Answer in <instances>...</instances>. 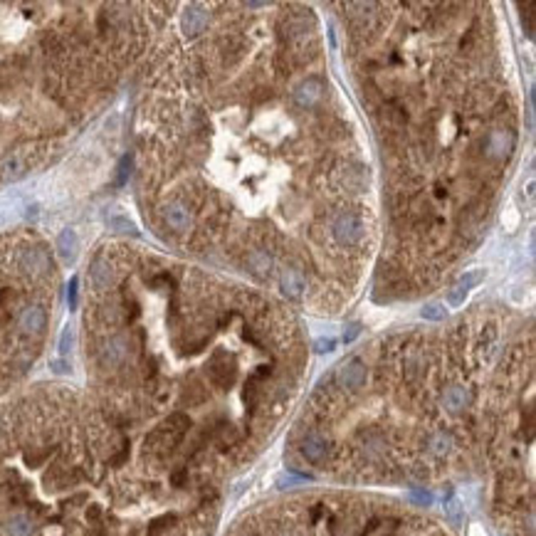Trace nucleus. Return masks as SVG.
Instances as JSON below:
<instances>
[{
	"label": "nucleus",
	"mask_w": 536,
	"mask_h": 536,
	"mask_svg": "<svg viewBox=\"0 0 536 536\" xmlns=\"http://www.w3.org/2000/svg\"><path fill=\"white\" fill-rule=\"evenodd\" d=\"M321 97H324V82L319 77H307L297 87V92H294V102L302 109L316 107L321 102Z\"/></svg>",
	"instance_id": "obj_9"
},
{
	"label": "nucleus",
	"mask_w": 536,
	"mask_h": 536,
	"mask_svg": "<svg viewBox=\"0 0 536 536\" xmlns=\"http://www.w3.org/2000/svg\"><path fill=\"white\" fill-rule=\"evenodd\" d=\"M358 331H361V326H358V324H351V326H349L346 334H344V342H353V339L358 336Z\"/></svg>",
	"instance_id": "obj_22"
},
{
	"label": "nucleus",
	"mask_w": 536,
	"mask_h": 536,
	"mask_svg": "<svg viewBox=\"0 0 536 536\" xmlns=\"http://www.w3.org/2000/svg\"><path fill=\"white\" fill-rule=\"evenodd\" d=\"M70 346H72V329L67 326L62 331V339H60V353H70Z\"/></svg>",
	"instance_id": "obj_20"
},
{
	"label": "nucleus",
	"mask_w": 536,
	"mask_h": 536,
	"mask_svg": "<svg viewBox=\"0 0 536 536\" xmlns=\"http://www.w3.org/2000/svg\"><path fill=\"white\" fill-rule=\"evenodd\" d=\"M109 228H112V230H119V233H131V235H136V225L129 220V217H112V220H109Z\"/></svg>",
	"instance_id": "obj_17"
},
{
	"label": "nucleus",
	"mask_w": 536,
	"mask_h": 536,
	"mask_svg": "<svg viewBox=\"0 0 536 536\" xmlns=\"http://www.w3.org/2000/svg\"><path fill=\"white\" fill-rule=\"evenodd\" d=\"M161 217L166 222V228H171L174 233H185L193 225V215L183 203H166L161 208Z\"/></svg>",
	"instance_id": "obj_8"
},
{
	"label": "nucleus",
	"mask_w": 536,
	"mask_h": 536,
	"mask_svg": "<svg viewBox=\"0 0 536 536\" xmlns=\"http://www.w3.org/2000/svg\"><path fill=\"white\" fill-rule=\"evenodd\" d=\"M30 171V161L22 153H8L3 161H0V178L13 183V181H20L22 176Z\"/></svg>",
	"instance_id": "obj_10"
},
{
	"label": "nucleus",
	"mask_w": 536,
	"mask_h": 536,
	"mask_svg": "<svg viewBox=\"0 0 536 536\" xmlns=\"http://www.w3.org/2000/svg\"><path fill=\"white\" fill-rule=\"evenodd\" d=\"M77 287H79V280L75 277V280L70 282V289H67V299H70V307L72 309L77 307Z\"/></svg>",
	"instance_id": "obj_21"
},
{
	"label": "nucleus",
	"mask_w": 536,
	"mask_h": 536,
	"mask_svg": "<svg viewBox=\"0 0 536 536\" xmlns=\"http://www.w3.org/2000/svg\"><path fill=\"white\" fill-rule=\"evenodd\" d=\"M129 168H131V158L124 156V161H121V166H119V176H116V185L126 183V178H129Z\"/></svg>",
	"instance_id": "obj_19"
},
{
	"label": "nucleus",
	"mask_w": 536,
	"mask_h": 536,
	"mask_svg": "<svg viewBox=\"0 0 536 536\" xmlns=\"http://www.w3.org/2000/svg\"><path fill=\"white\" fill-rule=\"evenodd\" d=\"M472 374L462 344L445 356L401 346L366 361L356 390L319 385L294 435V455L312 472L356 482L425 484L470 470L484 415Z\"/></svg>",
	"instance_id": "obj_2"
},
{
	"label": "nucleus",
	"mask_w": 536,
	"mask_h": 536,
	"mask_svg": "<svg viewBox=\"0 0 536 536\" xmlns=\"http://www.w3.org/2000/svg\"><path fill=\"white\" fill-rule=\"evenodd\" d=\"M420 314H422V319L443 321V319H445V309L440 307V304H435V302H433V304H425V307H422Z\"/></svg>",
	"instance_id": "obj_16"
},
{
	"label": "nucleus",
	"mask_w": 536,
	"mask_h": 536,
	"mask_svg": "<svg viewBox=\"0 0 536 536\" xmlns=\"http://www.w3.org/2000/svg\"><path fill=\"white\" fill-rule=\"evenodd\" d=\"M131 438L99 408L45 390L0 413V536H210L215 487L131 472Z\"/></svg>",
	"instance_id": "obj_1"
},
{
	"label": "nucleus",
	"mask_w": 536,
	"mask_h": 536,
	"mask_svg": "<svg viewBox=\"0 0 536 536\" xmlns=\"http://www.w3.org/2000/svg\"><path fill=\"white\" fill-rule=\"evenodd\" d=\"M57 252H60L62 262L72 265L77 260V252H79V238H77L75 230H62V235L57 238Z\"/></svg>",
	"instance_id": "obj_12"
},
{
	"label": "nucleus",
	"mask_w": 536,
	"mask_h": 536,
	"mask_svg": "<svg viewBox=\"0 0 536 536\" xmlns=\"http://www.w3.org/2000/svg\"><path fill=\"white\" fill-rule=\"evenodd\" d=\"M247 267L252 275L267 277L272 272V255L267 250H250L247 252Z\"/></svg>",
	"instance_id": "obj_13"
},
{
	"label": "nucleus",
	"mask_w": 536,
	"mask_h": 536,
	"mask_svg": "<svg viewBox=\"0 0 536 536\" xmlns=\"http://www.w3.org/2000/svg\"><path fill=\"white\" fill-rule=\"evenodd\" d=\"M47 321L49 316L45 304L40 302L25 304V307L20 309V314H17V334H20L22 339H27V342L38 344L45 336V331H47Z\"/></svg>",
	"instance_id": "obj_5"
},
{
	"label": "nucleus",
	"mask_w": 536,
	"mask_h": 536,
	"mask_svg": "<svg viewBox=\"0 0 536 536\" xmlns=\"http://www.w3.org/2000/svg\"><path fill=\"white\" fill-rule=\"evenodd\" d=\"M336 342L331 339V336H326V339H316L314 342V351L316 353H326V351H334Z\"/></svg>",
	"instance_id": "obj_18"
},
{
	"label": "nucleus",
	"mask_w": 536,
	"mask_h": 536,
	"mask_svg": "<svg viewBox=\"0 0 536 536\" xmlns=\"http://www.w3.org/2000/svg\"><path fill=\"white\" fill-rule=\"evenodd\" d=\"M116 280V265L109 255H97L89 265V282L94 292H107Z\"/></svg>",
	"instance_id": "obj_6"
},
{
	"label": "nucleus",
	"mask_w": 536,
	"mask_h": 536,
	"mask_svg": "<svg viewBox=\"0 0 536 536\" xmlns=\"http://www.w3.org/2000/svg\"><path fill=\"white\" fill-rule=\"evenodd\" d=\"M181 25H183V33L185 35H198L206 30L208 25V13L203 10V6H188L183 13V20H181Z\"/></svg>",
	"instance_id": "obj_11"
},
{
	"label": "nucleus",
	"mask_w": 536,
	"mask_h": 536,
	"mask_svg": "<svg viewBox=\"0 0 536 536\" xmlns=\"http://www.w3.org/2000/svg\"><path fill=\"white\" fill-rule=\"evenodd\" d=\"M280 284H282V292L287 294V297H292V299L302 297L304 289H307V282H304V277L299 275V272H294V270H284V272H282Z\"/></svg>",
	"instance_id": "obj_14"
},
{
	"label": "nucleus",
	"mask_w": 536,
	"mask_h": 536,
	"mask_svg": "<svg viewBox=\"0 0 536 536\" xmlns=\"http://www.w3.org/2000/svg\"><path fill=\"white\" fill-rule=\"evenodd\" d=\"M482 282H484V270H472V272H465L455 284L465 289V292H472V289H475L477 284H482Z\"/></svg>",
	"instance_id": "obj_15"
},
{
	"label": "nucleus",
	"mask_w": 536,
	"mask_h": 536,
	"mask_svg": "<svg viewBox=\"0 0 536 536\" xmlns=\"http://www.w3.org/2000/svg\"><path fill=\"white\" fill-rule=\"evenodd\" d=\"M230 536H452L415 514L353 497H309L243 519Z\"/></svg>",
	"instance_id": "obj_3"
},
{
	"label": "nucleus",
	"mask_w": 536,
	"mask_h": 536,
	"mask_svg": "<svg viewBox=\"0 0 536 536\" xmlns=\"http://www.w3.org/2000/svg\"><path fill=\"white\" fill-rule=\"evenodd\" d=\"M334 240L344 247H358L366 238V220L356 210H342L331 225Z\"/></svg>",
	"instance_id": "obj_4"
},
{
	"label": "nucleus",
	"mask_w": 536,
	"mask_h": 536,
	"mask_svg": "<svg viewBox=\"0 0 536 536\" xmlns=\"http://www.w3.org/2000/svg\"><path fill=\"white\" fill-rule=\"evenodd\" d=\"M516 146V134L514 131H489L487 139H484V156L492 158V161H502L507 158Z\"/></svg>",
	"instance_id": "obj_7"
}]
</instances>
